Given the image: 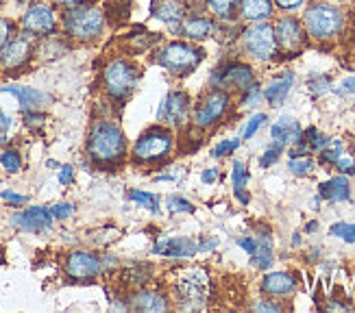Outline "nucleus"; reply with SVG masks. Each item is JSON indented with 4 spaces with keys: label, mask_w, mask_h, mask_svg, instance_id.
<instances>
[{
    "label": "nucleus",
    "mask_w": 355,
    "mask_h": 313,
    "mask_svg": "<svg viewBox=\"0 0 355 313\" xmlns=\"http://www.w3.org/2000/svg\"><path fill=\"white\" fill-rule=\"evenodd\" d=\"M87 154L101 166L118 163L127 154V137L114 122H94L87 135Z\"/></svg>",
    "instance_id": "nucleus-1"
},
{
    "label": "nucleus",
    "mask_w": 355,
    "mask_h": 313,
    "mask_svg": "<svg viewBox=\"0 0 355 313\" xmlns=\"http://www.w3.org/2000/svg\"><path fill=\"white\" fill-rule=\"evenodd\" d=\"M140 78H142L140 68L127 59H114L103 70L105 91L110 93V98H114V100L129 98L135 91L137 83H140Z\"/></svg>",
    "instance_id": "nucleus-2"
},
{
    "label": "nucleus",
    "mask_w": 355,
    "mask_h": 313,
    "mask_svg": "<svg viewBox=\"0 0 355 313\" xmlns=\"http://www.w3.org/2000/svg\"><path fill=\"white\" fill-rule=\"evenodd\" d=\"M66 33L79 42H94L105 30V13L98 7H72L64 13Z\"/></svg>",
    "instance_id": "nucleus-3"
},
{
    "label": "nucleus",
    "mask_w": 355,
    "mask_h": 313,
    "mask_svg": "<svg viewBox=\"0 0 355 313\" xmlns=\"http://www.w3.org/2000/svg\"><path fill=\"white\" fill-rule=\"evenodd\" d=\"M175 148V137L166 127L146 129L133 146V161L140 166H153L164 161Z\"/></svg>",
    "instance_id": "nucleus-4"
},
{
    "label": "nucleus",
    "mask_w": 355,
    "mask_h": 313,
    "mask_svg": "<svg viewBox=\"0 0 355 313\" xmlns=\"http://www.w3.org/2000/svg\"><path fill=\"white\" fill-rule=\"evenodd\" d=\"M203 59H205L203 48H198V46L188 42H171L157 53V64L177 76L190 74L192 70L198 68Z\"/></svg>",
    "instance_id": "nucleus-5"
},
{
    "label": "nucleus",
    "mask_w": 355,
    "mask_h": 313,
    "mask_svg": "<svg viewBox=\"0 0 355 313\" xmlns=\"http://www.w3.org/2000/svg\"><path fill=\"white\" fill-rule=\"evenodd\" d=\"M303 24L307 28V33L316 39H329L334 35L340 33V28L345 24V15L340 9H336L331 5L318 3L312 5L303 15Z\"/></svg>",
    "instance_id": "nucleus-6"
},
{
    "label": "nucleus",
    "mask_w": 355,
    "mask_h": 313,
    "mask_svg": "<svg viewBox=\"0 0 355 313\" xmlns=\"http://www.w3.org/2000/svg\"><path fill=\"white\" fill-rule=\"evenodd\" d=\"M175 296L181 307L185 309H198L207 301V272L205 270H188L179 276L175 283Z\"/></svg>",
    "instance_id": "nucleus-7"
},
{
    "label": "nucleus",
    "mask_w": 355,
    "mask_h": 313,
    "mask_svg": "<svg viewBox=\"0 0 355 313\" xmlns=\"http://www.w3.org/2000/svg\"><path fill=\"white\" fill-rule=\"evenodd\" d=\"M242 46L251 57L259 61H270L277 55V37L270 24H253L242 33Z\"/></svg>",
    "instance_id": "nucleus-8"
},
{
    "label": "nucleus",
    "mask_w": 355,
    "mask_h": 313,
    "mask_svg": "<svg viewBox=\"0 0 355 313\" xmlns=\"http://www.w3.org/2000/svg\"><path fill=\"white\" fill-rule=\"evenodd\" d=\"M227 109H229V93L223 89H214L205 98H200V102L196 105L194 124L198 129H209L225 116Z\"/></svg>",
    "instance_id": "nucleus-9"
},
{
    "label": "nucleus",
    "mask_w": 355,
    "mask_h": 313,
    "mask_svg": "<svg viewBox=\"0 0 355 313\" xmlns=\"http://www.w3.org/2000/svg\"><path fill=\"white\" fill-rule=\"evenodd\" d=\"M31 55H33V35L24 30L20 35H13L3 48V53H0V66L5 70H20L28 64Z\"/></svg>",
    "instance_id": "nucleus-10"
},
{
    "label": "nucleus",
    "mask_w": 355,
    "mask_h": 313,
    "mask_svg": "<svg viewBox=\"0 0 355 313\" xmlns=\"http://www.w3.org/2000/svg\"><path fill=\"white\" fill-rule=\"evenodd\" d=\"M22 28L33 37H51L57 33V18L49 5H33L22 15Z\"/></svg>",
    "instance_id": "nucleus-11"
},
{
    "label": "nucleus",
    "mask_w": 355,
    "mask_h": 313,
    "mask_svg": "<svg viewBox=\"0 0 355 313\" xmlns=\"http://www.w3.org/2000/svg\"><path fill=\"white\" fill-rule=\"evenodd\" d=\"M188 109H190L188 93L173 89L164 96V100L159 105V111H157V120L168 124V127H179V124H183L185 116H188Z\"/></svg>",
    "instance_id": "nucleus-12"
},
{
    "label": "nucleus",
    "mask_w": 355,
    "mask_h": 313,
    "mask_svg": "<svg viewBox=\"0 0 355 313\" xmlns=\"http://www.w3.org/2000/svg\"><path fill=\"white\" fill-rule=\"evenodd\" d=\"M101 272H103V261L96 255L83 253V250H76V253H72L66 261V274L76 280L94 278Z\"/></svg>",
    "instance_id": "nucleus-13"
},
{
    "label": "nucleus",
    "mask_w": 355,
    "mask_h": 313,
    "mask_svg": "<svg viewBox=\"0 0 355 313\" xmlns=\"http://www.w3.org/2000/svg\"><path fill=\"white\" fill-rule=\"evenodd\" d=\"M211 81L218 87H234V89L246 91L255 83V74L249 66H244V64H229L220 72H216Z\"/></svg>",
    "instance_id": "nucleus-14"
},
{
    "label": "nucleus",
    "mask_w": 355,
    "mask_h": 313,
    "mask_svg": "<svg viewBox=\"0 0 355 313\" xmlns=\"http://www.w3.org/2000/svg\"><path fill=\"white\" fill-rule=\"evenodd\" d=\"M53 213L51 209L46 207H31V209H24L20 213H15L11 217V222L15 229H22V231H49L53 226Z\"/></svg>",
    "instance_id": "nucleus-15"
},
{
    "label": "nucleus",
    "mask_w": 355,
    "mask_h": 313,
    "mask_svg": "<svg viewBox=\"0 0 355 313\" xmlns=\"http://www.w3.org/2000/svg\"><path fill=\"white\" fill-rule=\"evenodd\" d=\"M275 37H277V46H282L284 51H290V53L299 51L305 44V33L297 18H282L277 22Z\"/></svg>",
    "instance_id": "nucleus-16"
},
{
    "label": "nucleus",
    "mask_w": 355,
    "mask_h": 313,
    "mask_svg": "<svg viewBox=\"0 0 355 313\" xmlns=\"http://www.w3.org/2000/svg\"><path fill=\"white\" fill-rule=\"evenodd\" d=\"M153 253L171 259H190L198 253V246L190 238H164L153 246Z\"/></svg>",
    "instance_id": "nucleus-17"
},
{
    "label": "nucleus",
    "mask_w": 355,
    "mask_h": 313,
    "mask_svg": "<svg viewBox=\"0 0 355 313\" xmlns=\"http://www.w3.org/2000/svg\"><path fill=\"white\" fill-rule=\"evenodd\" d=\"M0 91H7L11 96L18 98L22 111H37L40 107L51 102L49 93H44L35 87H26V85H5V87H0Z\"/></svg>",
    "instance_id": "nucleus-18"
},
{
    "label": "nucleus",
    "mask_w": 355,
    "mask_h": 313,
    "mask_svg": "<svg viewBox=\"0 0 355 313\" xmlns=\"http://www.w3.org/2000/svg\"><path fill=\"white\" fill-rule=\"evenodd\" d=\"M150 18L166 22L171 26H179L181 20L185 18V3L183 0H153Z\"/></svg>",
    "instance_id": "nucleus-19"
},
{
    "label": "nucleus",
    "mask_w": 355,
    "mask_h": 313,
    "mask_svg": "<svg viewBox=\"0 0 355 313\" xmlns=\"http://www.w3.org/2000/svg\"><path fill=\"white\" fill-rule=\"evenodd\" d=\"M214 30V22L207 18V15H185L179 24V33L185 37V39H192V42H200L211 35Z\"/></svg>",
    "instance_id": "nucleus-20"
},
{
    "label": "nucleus",
    "mask_w": 355,
    "mask_h": 313,
    "mask_svg": "<svg viewBox=\"0 0 355 313\" xmlns=\"http://www.w3.org/2000/svg\"><path fill=\"white\" fill-rule=\"evenodd\" d=\"M301 135H303L301 124L297 120H292L290 116L279 118L270 129V137L279 144H297L301 139Z\"/></svg>",
    "instance_id": "nucleus-21"
},
{
    "label": "nucleus",
    "mask_w": 355,
    "mask_h": 313,
    "mask_svg": "<svg viewBox=\"0 0 355 313\" xmlns=\"http://www.w3.org/2000/svg\"><path fill=\"white\" fill-rule=\"evenodd\" d=\"M292 83H295V74H292V72H284L282 76L272 78L261 96H264L272 107H279L288 98V93L292 89Z\"/></svg>",
    "instance_id": "nucleus-22"
},
{
    "label": "nucleus",
    "mask_w": 355,
    "mask_h": 313,
    "mask_svg": "<svg viewBox=\"0 0 355 313\" xmlns=\"http://www.w3.org/2000/svg\"><path fill=\"white\" fill-rule=\"evenodd\" d=\"M295 287H297L295 278L288 272H272L266 274L264 280H261V292L270 296H288L295 292Z\"/></svg>",
    "instance_id": "nucleus-23"
},
{
    "label": "nucleus",
    "mask_w": 355,
    "mask_h": 313,
    "mask_svg": "<svg viewBox=\"0 0 355 313\" xmlns=\"http://www.w3.org/2000/svg\"><path fill=\"white\" fill-rule=\"evenodd\" d=\"M318 192H320V198H325L329 202H345L351 198L349 179L347 177H334L325 183H320Z\"/></svg>",
    "instance_id": "nucleus-24"
},
{
    "label": "nucleus",
    "mask_w": 355,
    "mask_h": 313,
    "mask_svg": "<svg viewBox=\"0 0 355 313\" xmlns=\"http://www.w3.org/2000/svg\"><path fill=\"white\" fill-rule=\"evenodd\" d=\"M240 15L244 20L261 22L272 15L270 0H240Z\"/></svg>",
    "instance_id": "nucleus-25"
},
{
    "label": "nucleus",
    "mask_w": 355,
    "mask_h": 313,
    "mask_svg": "<svg viewBox=\"0 0 355 313\" xmlns=\"http://www.w3.org/2000/svg\"><path fill=\"white\" fill-rule=\"evenodd\" d=\"M251 263L259 270H268L272 265V240L268 233H264V238L257 240V248L251 255Z\"/></svg>",
    "instance_id": "nucleus-26"
},
{
    "label": "nucleus",
    "mask_w": 355,
    "mask_h": 313,
    "mask_svg": "<svg viewBox=\"0 0 355 313\" xmlns=\"http://www.w3.org/2000/svg\"><path fill=\"white\" fill-rule=\"evenodd\" d=\"M131 305L140 311H150V313H157V311H166L168 309V301L164 296L155 294V292H142L137 294L135 298L131 301Z\"/></svg>",
    "instance_id": "nucleus-27"
},
{
    "label": "nucleus",
    "mask_w": 355,
    "mask_h": 313,
    "mask_svg": "<svg viewBox=\"0 0 355 313\" xmlns=\"http://www.w3.org/2000/svg\"><path fill=\"white\" fill-rule=\"evenodd\" d=\"M129 200L137 202V205H142L144 209L153 211V213H159V198L150 192H142V190H131L129 192Z\"/></svg>",
    "instance_id": "nucleus-28"
},
{
    "label": "nucleus",
    "mask_w": 355,
    "mask_h": 313,
    "mask_svg": "<svg viewBox=\"0 0 355 313\" xmlns=\"http://www.w3.org/2000/svg\"><path fill=\"white\" fill-rule=\"evenodd\" d=\"M238 3L240 0H207L211 13H216L223 20H229L231 15H234V9L238 7Z\"/></svg>",
    "instance_id": "nucleus-29"
},
{
    "label": "nucleus",
    "mask_w": 355,
    "mask_h": 313,
    "mask_svg": "<svg viewBox=\"0 0 355 313\" xmlns=\"http://www.w3.org/2000/svg\"><path fill=\"white\" fill-rule=\"evenodd\" d=\"M343 152H345V144L340 142V139H329V142L325 144V148L320 150V159L327 161V163H334Z\"/></svg>",
    "instance_id": "nucleus-30"
},
{
    "label": "nucleus",
    "mask_w": 355,
    "mask_h": 313,
    "mask_svg": "<svg viewBox=\"0 0 355 313\" xmlns=\"http://www.w3.org/2000/svg\"><path fill=\"white\" fill-rule=\"evenodd\" d=\"M288 168H290L292 175L305 177V175H310V172L314 170V161H312V159H307V156H292L290 163H288Z\"/></svg>",
    "instance_id": "nucleus-31"
},
{
    "label": "nucleus",
    "mask_w": 355,
    "mask_h": 313,
    "mask_svg": "<svg viewBox=\"0 0 355 313\" xmlns=\"http://www.w3.org/2000/svg\"><path fill=\"white\" fill-rule=\"evenodd\" d=\"M0 166H3L7 172H11V175H15V172H20V168H22V156L15 150H5L0 154Z\"/></svg>",
    "instance_id": "nucleus-32"
},
{
    "label": "nucleus",
    "mask_w": 355,
    "mask_h": 313,
    "mask_svg": "<svg viewBox=\"0 0 355 313\" xmlns=\"http://www.w3.org/2000/svg\"><path fill=\"white\" fill-rule=\"evenodd\" d=\"M331 235L340 238L347 244H355V224H347V222H338L329 229Z\"/></svg>",
    "instance_id": "nucleus-33"
},
{
    "label": "nucleus",
    "mask_w": 355,
    "mask_h": 313,
    "mask_svg": "<svg viewBox=\"0 0 355 313\" xmlns=\"http://www.w3.org/2000/svg\"><path fill=\"white\" fill-rule=\"evenodd\" d=\"M329 85H331V81H329V76H325V74H312L310 78H307V87H310V91L314 93V96H318V93H322V91H327Z\"/></svg>",
    "instance_id": "nucleus-34"
},
{
    "label": "nucleus",
    "mask_w": 355,
    "mask_h": 313,
    "mask_svg": "<svg viewBox=\"0 0 355 313\" xmlns=\"http://www.w3.org/2000/svg\"><path fill=\"white\" fill-rule=\"evenodd\" d=\"M264 122H268V116H266V114H255L249 122H246V127H244V131H242V137H244V139H251L261 127H264Z\"/></svg>",
    "instance_id": "nucleus-35"
},
{
    "label": "nucleus",
    "mask_w": 355,
    "mask_h": 313,
    "mask_svg": "<svg viewBox=\"0 0 355 313\" xmlns=\"http://www.w3.org/2000/svg\"><path fill=\"white\" fill-rule=\"evenodd\" d=\"M168 209L175 213H194V205L183 196H168Z\"/></svg>",
    "instance_id": "nucleus-36"
},
{
    "label": "nucleus",
    "mask_w": 355,
    "mask_h": 313,
    "mask_svg": "<svg viewBox=\"0 0 355 313\" xmlns=\"http://www.w3.org/2000/svg\"><path fill=\"white\" fill-rule=\"evenodd\" d=\"M282 150H284V144H279V142H275L264 154L259 156V166L261 168H270L272 163H277L279 161V154H282Z\"/></svg>",
    "instance_id": "nucleus-37"
},
{
    "label": "nucleus",
    "mask_w": 355,
    "mask_h": 313,
    "mask_svg": "<svg viewBox=\"0 0 355 313\" xmlns=\"http://www.w3.org/2000/svg\"><path fill=\"white\" fill-rule=\"evenodd\" d=\"M246 183H249V170L242 161H234V190H244Z\"/></svg>",
    "instance_id": "nucleus-38"
},
{
    "label": "nucleus",
    "mask_w": 355,
    "mask_h": 313,
    "mask_svg": "<svg viewBox=\"0 0 355 313\" xmlns=\"http://www.w3.org/2000/svg\"><path fill=\"white\" fill-rule=\"evenodd\" d=\"M238 146H240V139H225V142H220L211 150V156H216V159H220V156H229Z\"/></svg>",
    "instance_id": "nucleus-39"
},
{
    "label": "nucleus",
    "mask_w": 355,
    "mask_h": 313,
    "mask_svg": "<svg viewBox=\"0 0 355 313\" xmlns=\"http://www.w3.org/2000/svg\"><path fill=\"white\" fill-rule=\"evenodd\" d=\"M13 30H15V24L7 18H0V53L3 48L9 44V39L13 37Z\"/></svg>",
    "instance_id": "nucleus-40"
},
{
    "label": "nucleus",
    "mask_w": 355,
    "mask_h": 313,
    "mask_svg": "<svg viewBox=\"0 0 355 313\" xmlns=\"http://www.w3.org/2000/svg\"><path fill=\"white\" fill-rule=\"evenodd\" d=\"M334 163H336L338 170L343 172V175H355V159H353V156H349V154L343 152Z\"/></svg>",
    "instance_id": "nucleus-41"
},
{
    "label": "nucleus",
    "mask_w": 355,
    "mask_h": 313,
    "mask_svg": "<svg viewBox=\"0 0 355 313\" xmlns=\"http://www.w3.org/2000/svg\"><path fill=\"white\" fill-rule=\"evenodd\" d=\"M51 213L57 220H66V217L74 213V205H70V202H57V205L51 207Z\"/></svg>",
    "instance_id": "nucleus-42"
},
{
    "label": "nucleus",
    "mask_w": 355,
    "mask_h": 313,
    "mask_svg": "<svg viewBox=\"0 0 355 313\" xmlns=\"http://www.w3.org/2000/svg\"><path fill=\"white\" fill-rule=\"evenodd\" d=\"M259 98H261V91H259V87H257V83H253L249 89L244 91V100H242V105H244V107H253V105L259 102Z\"/></svg>",
    "instance_id": "nucleus-43"
},
{
    "label": "nucleus",
    "mask_w": 355,
    "mask_h": 313,
    "mask_svg": "<svg viewBox=\"0 0 355 313\" xmlns=\"http://www.w3.org/2000/svg\"><path fill=\"white\" fill-rule=\"evenodd\" d=\"M0 198H3L5 202H9V205H13V207H20V205H24V202L28 200L26 196H22V194H15V192H9V190L0 192Z\"/></svg>",
    "instance_id": "nucleus-44"
},
{
    "label": "nucleus",
    "mask_w": 355,
    "mask_h": 313,
    "mask_svg": "<svg viewBox=\"0 0 355 313\" xmlns=\"http://www.w3.org/2000/svg\"><path fill=\"white\" fill-rule=\"evenodd\" d=\"M74 181V170H72V166H64L61 168V172H59V183L61 185H70Z\"/></svg>",
    "instance_id": "nucleus-45"
},
{
    "label": "nucleus",
    "mask_w": 355,
    "mask_h": 313,
    "mask_svg": "<svg viewBox=\"0 0 355 313\" xmlns=\"http://www.w3.org/2000/svg\"><path fill=\"white\" fill-rule=\"evenodd\" d=\"M238 246H240L242 250H246L249 255H253V253H255V248H257V240H253V238H240V240H238Z\"/></svg>",
    "instance_id": "nucleus-46"
},
{
    "label": "nucleus",
    "mask_w": 355,
    "mask_h": 313,
    "mask_svg": "<svg viewBox=\"0 0 355 313\" xmlns=\"http://www.w3.org/2000/svg\"><path fill=\"white\" fill-rule=\"evenodd\" d=\"M275 3H277V7H282L286 11H295L305 3V0H275Z\"/></svg>",
    "instance_id": "nucleus-47"
},
{
    "label": "nucleus",
    "mask_w": 355,
    "mask_h": 313,
    "mask_svg": "<svg viewBox=\"0 0 355 313\" xmlns=\"http://www.w3.org/2000/svg\"><path fill=\"white\" fill-rule=\"evenodd\" d=\"M255 311H272V313H279L282 307L279 305H275V303H268V301H261V303H255L253 305Z\"/></svg>",
    "instance_id": "nucleus-48"
},
{
    "label": "nucleus",
    "mask_w": 355,
    "mask_h": 313,
    "mask_svg": "<svg viewBox=\"0 0 355 313\" xmlns=\"http://www.w3.org/2000/svg\"><path fill=\"white\" fill-rule=\"evenodd\" d=\"M24 122L26 124H33V127H35V124H42L44 122V116L42 114H35V111H24Z\"/></svg>",
    "instance_id": "nucleus-49"
},
{
    "label": "nucleus",
    "mask_w": 355,
    "mask_h": 313,
    "mask_svg": "<svg viewBox=\"0 0 355 313\" xmlns=\"http://www.w3.org/2000/svg\"><path fill=\"white\" fill-rule=\"evenodd\" d=\"M11 127V118L3 111V109H0V135L3 133H7V129Z\"/></svg>",
    "instance_id": "nucleus-50"
},
{
    "label": "nucleus",
    "mask_w": 355,
    "mask_h": 313,
    "mask_svg": "<svg viewBox=\"0 0 355 313\" xmlns=\"http://www.w3.org/2000/svg\"><path fill=\"white\" fill-rule=\"evenodd\" d=\"M216 177H218V170H216V168H209V170L203 172V177H200V181H203V183H214Z\"/></svg>",
    "instance_id": "nucleus-51"
},
{
    "label": "nucleus",
    "mask_w": 355,
    "mask_h": 313,
    "mask_svg": "<svg viewBox=\"0 0 355 313\" xmlns=\"http://www.w3.org/2000/svg\"><path fill=\"white\" fill-rule=\"evenodd\" d=\"M343 91L347 93H355V76H349L343 81Z\"/></svg>",
    "instance_id": "nucleus-52"
},
{
    "label": "nucleus",
    "mask_w": 355,
    "mask_h": 313,
    "mask_svg": "<svg viewBox=\"0 0 355 313\" xmlns=\"http://www.w3.org/2000/svg\"><path fill=\"white\" fill-rule=\"evenodd\" d=\"M61 5H66L68 9H72V7H85L87 5V0H59Z\"/></svg>",
    "instance_id": "nucleus-53"
},
{
    "label": "nucleus",
    "mask_w": 355,
    "mask_h": 313,
    "mask_svg": "<svg viewBox=\"0 0 355 313\" xmlns=\"http://www.w3.org/2000/svg\"><path fill=\"white\" fill-rule=\"evenodd\" d=\"M216 248V240L211 238V240H200V246H198V250H214Z\"/></svg>",
    "instance_id": "nucleus-54"
},
{
    "label": "nucleus",
    "mask_w": 355,
    "mask_h": 313,
    "mask_svg": "<svg viewBox=\"0 0 355 313\" xmlns=\"http://www.w3.org/2000/svg\"><path fill=\"white\" fill-rule=\"evenodd\" d=\"M327 309H349L347 305H340V303H329Z\"/></svg>",
    "instance_id": "nucleus-55"
},
{
    "label": "nucleus",
    "mask_w": 355,
    "mask_h": 313,
    "mask_svg": "<svg viewBox=\"0 0 355 313\" xmlns=\"http://www.w3.org/2000/svg\"><path fill=\"white\" fill-rule=\"evenodd\" d=\"M292 244H295V246H299V244H301V235H299V233L292 235Z\"/></svg>",
    "instance_id": "nucleus-56"
},
{
    "label": "nucleus",
    "mask_w": 355,
    "mask_h": 313,
    "mask_svg": "<svg viewBox=\"0 0 355 313\" xmlns=\"http://www.w3.org/2000/svg\"><path fill=\"white\" fill-rule=\"evenodd\" d=\"M316 226H318L316 222H310V224H307V229H305V231H307V233H314V231H316Z\"/></svg>",
    "instance_id": "nucleus-57"
},
{
    "label": "nucleus",
    "mask_w": 355,
    "mask_h": 313,
    "mask_svg": "<svg viewBox=\"0 0 355 313\" xmlns=\"http://www.w3.org/2000/svg\"><path fill=\"white\" fill-rule=\"evenodd\" d=\"M185 3H198V0H185Z\"/></svg>",
    "instance_id": "nucleus-58"
},
{
    "label": "nucleus",
    "mask_w": 355,
    "mask_h": 313,
    "mask_svg": "<svg viewBox=\"0 0 355 313\" xmlns=\"http://www.w3.org/2000/svg\"><path fill=\"white\" fill-rule=\"evenodd\" d=\"M338 3H345V0H338Z\"/></svg>",
    "instance_id": "nucleus-59"
}]
</instances>
